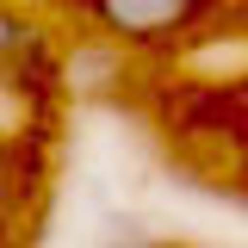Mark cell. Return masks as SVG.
<instances>
[{
  "mask_svg": "<svg viewBox=\"0 0 248 248\" xmlns=\"http://www.w3.org/2000/svg\"><path fill=\"white\" fill-rule=\"evenodd\" d=\"M199 0H87V13L112 37H130V44H149V37H168L192 19Z\"/></svg>",
  "mask_w": 248,
  "mask_h": 248,
  "instance_id": "6da1fadb",
  "label": "cell"
},
{
  "mask_svg": "<svg viewBox=\"0 0 248 248\" xmlns=\"http://www.w3.org/2000/svg\"><path fill=\"white\" fill-rule=\"evenodd\" d=\"M19 50H31V25H19L13 13H0V68L19 56Z\"/></svg>",
  "mask_w": 248,
  "mask_h": 248,
  "instance_id": "7a4b0ae2",
  "label": "cell"
}]
</instances>
